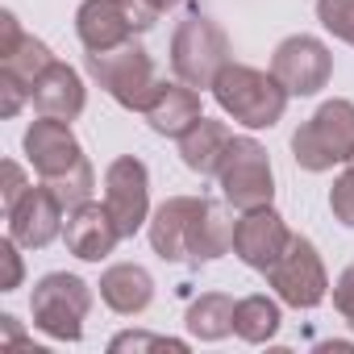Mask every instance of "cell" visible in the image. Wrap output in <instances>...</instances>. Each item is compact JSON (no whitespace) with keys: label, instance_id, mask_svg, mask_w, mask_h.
<instances>
[{"label":"cell","instance_id":"1","mask_svg":"<svg viewBox=\"0 0 354 354\" xmlns=\"http://www.w3.org/2000/svg\"><path fill=\"white\" fill-rule=\"evenodd\" d=\"M213 96L234 121H242L250 129H271L288 109V88L271 71H259V67H246L234 59L213 80Z\"/></svg>","mask_w":354,"mask_h":354},{"label":"cell","instance_id":"2","mask_svg":"<svg viewBox=\"0 0 354 354\" xmlns=\"http://www.w3.org/2000/svg\"><path fill=\"white\" fill-rule=\"evenodd\" d=\"M88 75L129 113H146V104L162 88V80L154 71V59L133 38L113 46V50H88Z\"/></svg>","mask_w":354,"mask_h":354},{"label":"cell","instance_id":"3","mask_svg":"<svg viewBox=\"0 0 354 354\" xmlns=\"http://www.w3.org/2000/svg\"><path fill=\"white\" fill-rule=\"evenodd\" d=\"M292 158L296 167L321 175L337 162L354 158V104L350 100H325L296 133H292Z\"/></svg>","mask_w":354,"mask_h":354},{"label":"cell","instance_id":"4","mask_svg":"<svg viewBox=\"0 0 354 354\" xmlns=\"http://www.w3.org/2000/svg\"><path fill=\"white\" fill-rule=\"evenodd\" d=\"M225 63H230V38L213 17L188 13L180 26H175V38H171V71H175V80H184L192 88H213V80L221 75Z\"/></svg>","mask_w":354,"mask_h":354},{"label":"cell","instance_id":"5","mask_svg":"<svg viewBox=\"0 0 354 354\" xmlns=\"http://www.w3.org/2000/svg\"><path fill=\"white\" fill-rule=\"evenodd\" d=\"M88 308H92V288L80 275L50 271V275H42L34 283V296H30L34 325L55 342H80Z\"/></svg>","mask_w":354,"mask_h":354},{"label":"cell","instance_id":"6","mask_svg":"<svg viewBox=\"0 0 354 354\" xmlns=\"http://www.w3.org/2000/svg\"><path fill=\"white\" fill-rule=\"evenodd\" d=\"M158 21L150 0H84L75 13V34L84 50H113Z\"/></svg>","mask_w":354,"mask_h":354},{"label":"cell","instance_id":"7","mask_svg":"<svg viewBox=\"0 0 354 354\" xmlns=\"http://www.w3.org/2000/svg\"><path fill=\"white\" fill-rule=\"evenodd\" d=\"M221 192L225 201L238 209V213H250V209H267L275 201V175H271V158L267 150L254 142V138H234L221 171Z\"/></svg>","mask_w":354,"mask_h":354},{"label":"cell","instance_id":"8","mask_svg":"<svg viewBox=\"0 0 354 354\" xmlns=\"http://www.w3.org/2000/svg\"><path fill=\"white\" fill-rule=\"evenodd\" d=\"M267 283L275 288V296L292 308H317L329 292V275H325V263L317 254V246L300 234L288 238L283 254L267 267Z\"/></svg>","mask_w":354,"mask_h":354},{"label":"cell","instance_id":"9","mask_svg":"<svg viewBox=\"0 0 354 354\" xmlns=\"http://www.w3.org/2000/svg\"><path fill=\"white\" fill-rule=\"evenodd\" d=\"M104 209L113 213L121 238H133L150 221V171L142 158L121 154L104 171Z\"/></svg>","mask_w":354,"mask_h":354},{"label":"cell","instance_id":"10","mask_svg":"<svg viewBox=\"0 0 354 354\" xmlns=\"http://www.w3.org/2000/svg\"><path fill=\"white\" fill-rule=\"evenodd\" d=\"M271 75L288 88V96H317L333 75V55L313 34H292L271 55Z\"/></svg>","mask_w":354,"mask_h":354},{"label":"cell","instance_id":"11","mask_svg":"<svg viewBox=\"0 0 354 354\" xmlns=\"http://www.w3.org/2000/svg\"><path fill=\"white\" fill-rule=\"evenodd\" d=\"M205 205H209L205 196H171L150 213L146 230H150V246H154L158 259L192 263V234H196V221H201Z\"/></svg>","mask_w":354,"mask_h":354},{"label":"cell","instance_id":"12","mask_svg":"<svg viewBox=\"0 0 354 354\" xmlns=\"http://www.w3.org/2000/svg\"><path fill=\"white\" fill-rule=\"evenodd\" d=\"M26 158H30V167L42 175V180H59V175H67L71 167L84 162V146L71 133V121L38 117L26 129Z\"/></svg>","mask_w":354,"mask_h":354},{"label":"cell","instance_id":"13","mask_svg":"<svg viewBox=\"0 0 354 354\" xmlns=\"http://www.w3.org/2000/svg\"><path fill=\"white\" fill-rule=\"evenodd\" d=\"M67 209H63V201L50 192V184H38V188H30L21 201H17V209L9 213V238L17 242V246H26V250H42V246H50L59 234H63V217Z\"/></svg>","mask_w":354,"mask_h":354},{"label":"cell","instance_id":"14","mask_svg":"<svg viewBox=\"0 0 354 354\" xmlns=\"http://www.w3.org/2000/svg\"><path fill=\"white\" fill-rule=\"evenodd\" d=\"M63 242L75 259L84 263H100L113 254V246L121 242V230L113 221V213L96 201H84L75 209H67V221H63Z\"/></svg>","mask_w":354,"mask_h":354},{"label":"cell","instance_id":"15","mask_svg":"<svg viewBox=\"0 0 354 354\" xmlns=\"http://www.w3.org/2000/svg\"><path fill=\"white\" fill-rule=\"evenodd\" d=\"M288 238H292V230L283 225V217H279L271 205H267V209H250V213H242V217H238L234 254H238L246 267H254V271H263V275H267V267L283 254Z\"/></svg>","mask_w":354,"mask_h":354},{"label":"cell","instance_id":"16","mask_svg":"<svg viewBox=\"0 0 354 354\" xmlns=\"http://www.w3.org/2000/svg\"><path fill=\"white\" fill-rule=\"evenodd\" d=\"M50 63H55V55H50L46 42H38L34 34H26L13 13H0V75H9V80H17L21 88L34 92L38 75Z\"/></svg>","mask_w":354,"mask_h":354},{"label":"cell","instance_id":"17","mask_svg":"<svg viewBox=\"0 0 354 354\" xmlns=\"http://www.w3.org/2000/svg\"><path fill=\"white\" fill-rule=\"evenodd\" d=\"M30 100H34L38 117L75 121V117L84 113V104H88V92H84V80H80V71L55 59V63H50V67L38 75V84H34Z\"/></svg>","mask_w":354,"mask_h":354},{"label":"cell","instance_id":"18","mask_svg":"<svg viewBox=\"0 0 354 354\" xmlns=\"http://www.w3.org/2000/svg\"><path fill=\"white\" fill-rule=\"evenodd\" d=\"M201 117H205V113H201V88H192V84H184V80H175V84L162 80V88H158L154 100L146 104V121H150V129L162 133V138H184Z\"/></svg>","mask_w":354,"mask_h":354},{"label":"cell","instance_id":"19","mask_svg":"<svg viewBox=\"0 0 354 354\" xmlns=\"http://www.w3.org/2000/svg\"><path fill=\"white\" fill-rule=\"evenodd\" d=\"M100 300H104L113 313H121V317H138V313H146L150 300H154V279H150V271L138 267V263H113V267L100 275Z\"/></svg>","mask_w":354,"mask_h":354},{"label":"cell","instance_id":"20","mask_svg":"<svg viewBox=\"0 0 354 354\" xmlns=\"http://www.w3.org/2000/svg\"><path fill=\"white\" fill-rule=\"evenodd\" d=\"M230 146H234L230 125L201 117V121L180 138V158H184V167L196 171V175H217L221 162H225V154H230Z\"/></svg>","mask_w":354,"mask_h":354},{"label":"cell","instance_id":"21","mask_svg":"<svg viewBox=\"0 0 354 354\" xmlns=\"http://www.w3.org/2000/svg\"><path fill=\"white\" fill-rule=\"evenodd\" d=\"M234 308H238L234 296H225V292H205L201 300L188 304L184 325H188V333L201 337V342H221L225 333H234Z\"/></svg>","mask_w":354,"mask_h":354},{"label":"cell","instance_id":"22","mask_svg":"<svg viewBox=\"0 0 354 354\" xmlns=\"http://www.w3.org/2000/svg\"><path fill=\"white\" fill-rule=\"evenodd\" d=\"M279 304L271 300V296H246V300H238V308H234V333L242 337V342H250V346H263V342H271L275 333H279Z\"/></svg>","mask_w":354,"mask_h":354},{"label":"cell","instance_id":"23","mask_svg":"<svg viewBox=\"0 0 354 354\" xmlns=\"http://www.w3.org/2000/svg\"><path fill=\"white\" fill-rule=\"evenodd\" d=\"M42 184H50V192L63 201V209H75V205L92 201V192H96V171H92V162L84 158V162L71 167L67 175H59V180H42Z\"/></svg>","mask_w":354,"mask_h":354},{"label":"cell","instance_id":"24","mask_svg":"<svg viewBox=\"0 0 354 354\" xmlns=\"http://www.w3.org/2000/svg\"><path fill=\"white\" fill-rule=\"evenodd\" d=\"M109 350H113V354H125V350H133V354H142V350H171V354H184L188 342H180V337H162V333L129 329V333H117V337L109 342Z\"/></svg>","mask_w":354,"mask_h":354},{"label":"cell","instance_id":"25","mask_svg":"<svg viewBox=\"0 0 354 354\" xmlns=\"http://www.w3.org/2000/svg\"><path fill=\"white\" fill-rule=\"evenodd\" d=\"M317 17L333 38L354 46V0H317Z\"/></svg>","mask_w":354,"mask_h":354},{"label":"cell","instance_id":"26","mask_svg":"<svg viewBox=\"0 0 354 354\" xmlns=\"http://www.w3.org/2000/svg\"><path fill=\"white\" fill-rule=\"evenodd\" d=\"M329 209H333V217H337L342 225H350V230H354V162L337 175V180H333Z\"/></svg>","mask_w":354,"mask_h":354},{"label":"cell","instance_id":"27","mask_svg":"<svg viewBox=\"0 0 354 354\" xmlns=\"http://www.w3.org/2000/svg\"><path fill=\"white\" fill-rule=\"evenodd\" d=\"M0 171H5V188H0V196H5V217H9V213L17 209V201H21L34 184H26V175H21V167H17L13 158H9L5 167H0Z\"/></svg>","mask_w":354,"mask_h":354},{"label":"cell","instance_id":"28","mask_svg":"<svg viewBox=\"0 0 354 354\" xmlns=\"http://www.w3.org/2000/svg\"><path fill=\"white\" fill-rule=\"evenodd\" d=\"M26 100H30V88H21L9 75H0V117H17Z\"/></svg>","mask_w":354,"mask_h":354},{"label":"cell","instance_id":"29","mask_svg":"<svg viewBox=\"0 0 354 354\" xmlns=\"http://www.w3.org/2000/svg\"><path fill=\"white\" fill-rule=\"evenodd\" d=\"M333 308L350 321L354 317V263L337 275V283H333Z\"/></svg>","mask_w":354,"mask_h":354},{"label":"cell","instance_id":"30","mask_svg":"<svg viewBox=\"0 0 354 354\" xmlns=\"http://www.w3.org/2000/svg\"><path fill=\"white\" fill-rule=\"evenodd\" d=\"M0 259H5V292H13V288H21V254H17V242L13 238H5L0 242Z\"/></svg>","mask_w":354,"mask_h":354},{"label":"cell","instance_id":"31","mask_svg":"<svg viewBox=\"0 0 354 354\" xmlns=\"http://www.w3.org/2000/svg\"><path fill=\"white\" fill-rule=\"evenodd\" d=\"M0 325H5V333H9V337H5L9 346H30V342L21 337V329H17V317H0Z\"/></svg>","mask_w":354,"mask_h":354},{"label":"cell","instance_id":"32","mask_svg":"<svg viewBox=\"0 0 354 354\" xmlns=\"http://www.w3.org/2000/svg\"><path fill=\"white\" fill-rule=\"evenodd\" d=\"M150 5H154L158 13H167V9H175V5H184V0H150Z\"/></svg>","mask_w":354,"mask_h":354},{"label":"cell","instance_id":"33","mask_svg":"<svg viewBox=\"0 0 354 354\" xmlns=\"http://www.w3.org/2000/svg\"><path fill=\"white\" fill-rule=\"evenodd\" d=\"M350 162H354V158H350Z\"/></svg>","mask_w":354,"mask_h":354}]
</instances>
